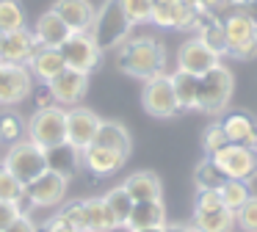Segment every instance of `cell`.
<instances>
[{
  "label": "cell",
  "mask_w": 257,
  "mask_h": 232,
  "mask_svg": "<svg viewBox=\"0 0 257 232\" xmlns=\"http://www.w3.org/2000/svg\"><path fill=\"white\" fill-rule=\"evenodd\" d=\"M116 66L124 75L147 83L158 75H166V50L155 36H130L116 50Z\"/></svg>",
  "instance_id": "cell-1"
},
{
  "label": "cell",
  "mask_w": 257,
  "mask_h": 232,
  "mask_svg": "<svg viewBox=\"0 0 257 232\" xmlns=\"http://www.w3.org/2000/svg\"><path fill=\"white\" fill-rule=\"evenodd\" d=\"M130 28H133V22L127 20L122 3H119V0H105V3L97 9L94 22H91V28H89V36L94 39V44L102 53H108V50H119L127 42Z\"/></svg>",
  "instance_id": "cell-2"
},
{
  "label": "cell",
  "mask_w": 257,
  "mask_h": 232,
  "mask_svg": "<svg viewBox=\"0 0 257 232\" xmlns=\"http://www.w3.org/2000/svg\"><path fill=\"white\" fill-rule=\"evenodd\" d=\"M235 91V77L224 64L213 66L210 72L199 75V94H196V110L207 116H218L227 110Z\"/></svg>",
  "instance_id": "cell-3"
},
{
  "label": "cell",
  "mask_w": 257,
  "mask_h": 232,
  "mask_svg": "<svg viewBox=\"0 0 257 232\" xmlns=\"http://www.w3.org/2000/svg\"><path fill=\"white\" fill-rule=\"evenodd\" d=\"M235 213L221 204L218 191H199L194 204V218L191 229L194 232H232Z\"/></svg>",
  "instance_id": "cell-4"
},
{
  "label": "cell",
  "mask_w": 257,
  "mask_h": 232,
  "mask_svg": "<svg viewBox=\"0 0 257 232\" xmlns=\"http://www.w3.org/2000/svg\"><path fill=\"white\" fill-rule=\"evenodd\" d=\"M28 138L42 149H53L67 141V108L50 105L36 108V113L28 119Z\"/></svg>",
  "instance_id": "cell-5"
},
{
  "label": "cell",
  "mask_w": 257,
  "mask_h": 232,
  "mask_svg": "<svg viewBox=\"0 0 257 232\" xmlns=\"http://www.w3.org/2000/svg\"><path fill=\"white\" fill-rule=\"evenodd\" d=\"M3 169L12 171L23 185H28L31 180H36L39 174L47 171V152L42 147H36L31 138L12 144V149L3 158Z\"/></svg>",
  "instance_id": "cell-6"
},
{
  "label": "cell",
  "mask_w": 257,
  "mask_h": 232,
  "mask_svg": "<svg viewBox=\"0 0 257 232\" xmlns=\"http://www.w3.org/2000/svg\"><path fill=\"white\" fill-rule=\"evenodd\" d=\"M224 33H227V53L238 61H251L257 55V25L238 9H229L224 17Z\"/></svg>",
  "instance_id": "cell-7"
},
{
  "label": "cell",
  "mask_w": 257,
  "mask_h": 232,
  "mask_svg": "<svg viewBox=\"0 0 257 232\" xmlns=\"http://www.w3.org/2000/svg\"><path fill=\"white\" fill-rule=\"evenodd\" d=\"M58 50H61V55H64L67 69L83 72V75H91L102 61V50L94 44V39H91L89 33H72Z\"/></svg>",
  "instance_id": "cell-8"
},
{
  "label": "cell",
  "mask_w": 257,
  "mask_h": 232,
  "mask_svg": "<svg viewBox=\"0 0 257 232\" xmlns=\"http://www.w3.org/2000/svg\"><path fill=\"white\" fill-rule=\"evenodd\" d=\"M141 105H144V110L150 116H155V119H169V116L177 113L180 105H177V97H174L169 75H158V77H152V80L144 83Z\"/></svg>",
  "instance_id": "cell-9"
},
{
  "label": "cell",
  "mask_w": 257,
  "mask_h": 232,
  "mask_svg": "<svg viewBox=\"0 0 257 232\" xmlns=\"http://www.w3.org/2000/svg\"><path fill=\"white\" fill-rule=\"evenodd\" d=\"M34 94V75L28 66L0 61V105H17Z\"/></svg>",
  "instance_id": "cell-10"
},
{
  "label": "cell",
  "mask_w": 257,
  "mask_h": 232,
  "mask_svg": "<svg viewBox=\"0 0 257 232\" xmlns=\"http://www.w3.org/2000/svg\"><path fill=\"white\" fill-rule=\"evenodd\" d=\"M67 185H69L67 177L47 169L45 174H39L36 180H31L25 185V199H28L31 207H56L67 196Z\"/></svg>",
  "instance_id": "cell-11"
},
{
  "label": "cell",
  "mask_w": 257,
  "mask_h": 232,
  "mask_svg": "<svg viewBox=\"0 0 257 232\" xmlns=\"http://www.w3.org/2000/svg\"><path fill=\"white\" fill-rule=\"evenodd\" d=\"M218 169L227 174V180H243L249 182L257 174V155L249 147H238V144H227L221 152L213 155Z\"/></svg>",
  "instance_id": "cell-12"
},
{
  "label": "cell",
  "mask_w": 257,
  "mask_h": 232,
  "mask_svg": "<svg viewBox=\"0 0 257 232\" xmlns=\"http://www.w3.org/2000/svg\"><path fill=\"white\" fill-rule=\"evenodd\" d=\"M100 116L91 108H83V105H75V108L67 110V141L72 144L75 149L83 152L86 147L94 144V136L100 130Z\"/></svg>",
  "instance_id": "cell-13"
},
{
  "label": "cell",
  "mask_w": 257,
  "mask_h": 232,
  "mask_svg": "<svg viewBox=\"0 0 257 232\" xmlns=\"http://www.w3.org/2000/svg\"><path fill=\"white\" fill-rule=\"evenodd\" d=\"M47 88H50L53 99H56V105H67V108H75V105H80V99L86 97V91H89V75H83V72H75V69H64L58 77H53L50 83H47Z\"/></svg>",
  "instance_id": "cell-14"
},
{
  "label": "cell",
  "mask_w": 257,
  "mask_h": 232,
  "mask_svg": "<svg viewBox=\"0 0 257 232\" xmlns=\"http://www.w3.org/2000/svg\"><path fill=\"white\" fill-rule=\"evenodd\" d=\"M194 14L196 6H185L183 0H152L150 22L161 28H174V31H191Z\"/></svg>",
  "instance_id": "cell-15"
},
{
  "label": "cell",
  "mask_w": 257,
  "mask_h": 232,
  "mask_svg": "<svg viewBox=\"0 0 257 232\" xmlns=\"http://www.w3.org/2000/svg\"><path fill=\"white\" fill-rule=\"evenodd\" d=\"M218 64H221V58H218L210 47H205L196 36L188 39V42H183L177 50V69L191 72V75H196V77L210 72L213 66H218Z\"/></svg>",
  "instance_id": "cell-16"
},
{
  "label": "cell",
  "mask_w": 257,
  "mask_h": 232,
  "mask_svg": "<svg viewBox=\"0 0 257 232\" xmlns=\"http://www.w3.org/2000/svg\"><path fill=\"white\" fill-rule=\"evenodd\" d=\"M36 50H39V42L34 39V31L20 28V31L6 33V39H3V50H0V61L28 66V61L34 58Z\"/></svg>",
  "instance_id": "cell-17"
},
{
  "label": "cell",
  "mask_w": 257,
  "mask_h": 232,
  "mask_svg": "<svg viewBox=\"0 0 257 232\" xmlns=\"http://www.w3.org/2000/svg\"><path fill=\"white\" fill-rule=\"evenodd\" d=\"M53 11L67 22L72 33H89L91 22H94V14H97L91 0H56Z\"/></svg>",
  "instance_id": "cell-18"
},
{
  "label": "cell",
  "mask_w": 257,
  "mask_h": 232,
  "mask_svg": "<svg viewBox=\"0 0 257 232\" xmlns=\"http://www.w3.org/2000/svg\"><path fill=\"white\" fill-rule=\"evenodd\" d=\"M221 127H224V133H227L229 144L257 149V125L246 110H229V113H224Z\"/></svg>",
  "instance_id": "cell-19"
},
{
  "label": "cell",
  "mask_w": 257,
  "mask_h": 232,
  "mask_svg": "<svg viewBox=\"0 0 257 232\" xmlns=\"http://www.w3.org/2000/svg\"><path fill=\"white\" fill-rule=\"evenodd\" d=\"M80 155H83V166L94 177H111V174H116V171L124 166V160H127L124 155L113 152V149H105V147H100V144L86 147Z\"/></svg>",
  "instance_id": "cell-20"
},
{
  "label": "cell",
  "mask_w": 257,
  "mask_h": 232,
  "mask_svg": "<svg viewBox=\"0 0 257 232\" xmlns=\"http://www.w3.org/2000/svg\"><path fill=\"white\" fill-rule=\"evenodd\" d=\"M67 69V64H64V55L58 47H42L34 53V58L28 61V72L34 75V80H42L47 86V83L53 80V77H58L61 72Z\"/></svg>",
  "instance_id": "cell-21"
},
{
  "label": "cell",
  "mask_w": 257,
  "mask_h": 232,
  "mask_svg": "<svg viewBox=\"0 0 257 232\" xmlns=\"http://www.w3.org/2000/svg\"><path fill=\"white\" fill-rule=\"evenodd\" d=\"M69 36H72L69 25L53 9L45 11V14L36 20V25H34V39L42 44V47H61Z\"/></svg>",
  "instance_id": "cell-22"
},
{
  "label": "cell",
  "mask_w": 257,
  "mask_h": 232,
  "mask_svg": "<svg viewBox=\"0 0 257 232\" xmlns=\"http://www.w3.org/2000/svg\"><path fill=\"white\" fill-rule=\"evenodd\" d=\"M45 152H47V169L61 174V177H67V180L78 174V169L83 166L80 149H75L69 141L58 144V147H53V149H45Z\"/></svg>",
  "instance_id": "cell-23"
},
{
  "label": "cell",
  "mask_w": 257,
  "mask_h": 232,
  "mask_svg": "<svg viewBox=\"0 0 257 232\" xmlns=\"http://www.w3.org/2000/svg\"><path fill=\"white\" fill-rule=\"evenodd\" d=\"M122 188L133 196V202H152V199H161V193H163L161 177L155 171H133L122 182Z\"/></svg>",
  "instance_id": "cell-24"
},
{
  "label": "cell",
  "mask_w": 257,
  "mask_h": 232,
  "mask_svg": "<svg viewBox=\"0 0 257 232\" xmlns=\"http://www.w3.org/2000/svg\"><path fill=\"white\" fill-rule=\"evenodd\" d=\"M127 229H150V226H166V207L161 199L152 202H136L127 218Z\"/></svg>",
  "instance_id": "cell-25"
},
{
  "label": "cell",
  "mask_w": 257,
  "mask_h": 232,
  "mask_svg": "<svg viewBox=\"0 0 257 232\" xmlns=\"http://www.w3.org/2000/svg\"><path fill=\"white\" fill-rule=\"evenodd\" d=\"M94 144H100V147H105V149H113V152L124 155V158L130 155V133L122 122H113V119L105 122L102 119L100 130H97V136H94Z\"/></svg>",
  "instance_id": "cell-26"
},
{
  "label": "cell",
  "mask_w": 257,
  "mask_h": 232,
  "mask_svg": "<svg viewBox=\"0 0 257 232\" xmlns=\"http://www.w3.org/2000/svg\"><path fill=\"white\" fill-rule=\"evenodd\" d=\"M172 80V88H174V97H177V105L180 110H196V94H199V77L191 75V72H172L169 75Z\"/></svg>",
  "instance_id": "cell-27"
},
{
  "label": "cell",
  "mask_w": 257,
  "mask_h": 232,
  "mask_svg": "<svg viewBox=\"0 0 257 232\" xmlns=\"http://www.w3.org/2000/svg\"><path fill=\"white\" fill-rule=\"evenodd\" d=\"M102 202H105V210H108V215H111V221H113V226H124L127 224V218H130V210H133V196H130L127 191H124L122 185H116V188H111V191L102 196Z\"/></svg>",
  "instance_id": "cell-28"
},
{
  "label": "cell",
  "mask_w": 257,
  "mask_h": 232,
  "mask_svg": "<svg viewBox=\"0 0 257 232\" xmlns=\"http://www.w3.org/2000/svg\"><path fill=\"white\" fill-rule=\"evenodd\" d=\"M116 229L102 199H83V232H111Z\"/></svg>",
  "instance_id": "cell-29"
},
{
  "label": "cell",
  "mask_w": 257,
  "mask_h": 232,
  "mask_svg": "<svg viewBox=\"0 0 257 232\" xmlns=\"http://www.w3.org/2000/svg\"><path fill=\"white\" fill-rule=\"evenodd\" d=\"M0 202L17 204L20 213H28V207H31L28 199H25V185L12 174V171L3 169V166H0Z\"/></svg>",
  "instance_id": "cell-30"
},
{
  "label": "cell",
  "mask_w": 257,
  "mask_h": 232,
  "mask_svg": "<svg viewBox=\"0 0 257 232\" xmlns=\"http://www.w3.org/2000/svg\"><path fill=\"white\" fill-rule=\"evenodd\" d=\"M194 182L199 191H218L227 182V174L218 169V163L213 158H205L199 166L194 169Z\"/></svg>",
  "instance_id": "cell-31"
},
{
  "label": "cell",
  "mask_w": 257,
  "mask_h": 232,
  "mask_svg": "<svg viewBox=\"0 0 257 232\" xmlns=\"http://www.w3.org/2000/svg\"><path fill=\"white\" fill-rule=\"evenodd\" d=\"M218 196H221L224 207L232 210V213H238V210L246 204V199L251 196L249 182H243V180H227L221 188H218Z\"/></svg>",
  "instance_id": "cell-32"
},
{
  "label": "cell",
  "mask_w": 257,
  "mask_h": 232,
  "mask_svg": "<svg viewBox=\"0 0 257 232\" xmlns=\"http://www.w3.org/2000/svg\"><path fill=\"white\" fill-rule=\"evenodd\" d=\"M196 39H199L205 47H210L213 53L218 55V58H221V55H227V33H224V22L218 20V17L210 22V25L202 28Z\"/></svg>",
  "instance_id": "cell-33"
},
{
  "label": "cell",
  "mask_w": 257,
  "mask_h": 232,
  "mask_svg": "<svg viewBox=\"0 0 257 232\" xmlns=\"http://www.w3.org/2000/svg\"><path fill=\"white\" fill-rule=\"evenodd\" d=\"M25 130H28V125H25V119L20 113H14V110L0 113V141L17 144L25 138Z\"/></svg>",
  "instance_id": "cell-34"
},
{
  "label": "cell",
  "mask_w": 257,
  "mask_h": 232,
  "mask_svg": "<svg viewBox=\"0 0 257 232\" xmlns=\"http://www.w3.org/2000/svg\"><path fill=\"white\" fill-rule=\"evenodd\" d=\"M25 28V11L17 0H3L0 3V31L3 33H12Z\"/></svg>",
  "instance_id": "cell-35"
},
{
  "label": "cell",
  "mask_w": 257,
  "mask_h": 232,
  "mask_svg": "<svg viewBox=\"0 0 257 232\" xmlns=\"http://www.w3.org/2000/svg\"><path fill=\"white\" fill-rule=\"evenodd\" d=\"M227 144H229V138H227V133H224L221 122H213V125L205 130V136H202V147H205L207 158H213L216 152H221Z\"/></svg>",
  "instance_id": "cell-36"
},
{
  "label": "cell",
  "mask_w": 257,
  "mask_h": 232,
  "mask_svg": "<svg viewBox=\"0 0 257 232\" xmlns=\"http://www.w3.org/2000/svg\"><path fill=\"white\" fill-rule=\"evenodd\" d=\"M124 9V14H127V20L133 22V25H139V22H150V14H152V0H119Z\"/></svg>",
  "instance_id": "cell-37"
},
{
  "label": "cell",
  "mask_w": 257,
  "mask_h": 232,
  "mask_svg": "<svg viewBox=\"0 0 257 232\" xmlns=\"http://www.w3.org/2000/svg\"><path fill=\"white\" fill-rule=\"evenodd\" d=\"M235 221L243 232H257V196L246 199V204L235 213Z\"/></svg>",
  "instance_id": "cell-38"
},
{
  "label": "cell",
  "mask_w": 257,
  "mask_h": 232,
  "mask_svg": "<svg viewBox=\"0 0 257 232\" xmlns=\"http://www.w3.org/2000/svg\"><path fill=\"white\" fill-rule=\"evenodd\" d=\"M20 215V210H17V204H12V202H0V232H6L9 229V224H12L14 218Z\"/></svg>",
  "instance_id": "cell-39"
},
{
  "label": "cell",
  "mask_w": 257,
  "mask_h": 232,
  "mask_svg": "<svg viewBox=\"0 0 257 232\" xmlns=\"http://www.w3.org/2000/svg\"><path fill=\"white\" fill-rule=\"evenodd\" d=\"M6 232H39V229H36V224L31 221V215H28V213H20L17 218H14L12 224H9V229H6Z\"/></svg>",
  "instance_id": "cell-40"
},
{
  "label": "cell",
  "mask_w": 257,
  "mask_h": 232,
  "mask_svg": "<svg viewBox=\"0 0 257 232\" xmlns=\"http://www.w3.org/2000/svg\"><path fill=\"white\" fill-rule=\"evenodd\" d=\"M232 9L243 11V14L257 25V0H232Z\"/></svg>",
  "instance_id": "cell-41"
},
{
  "label": "cell",
  "mask_w": 257,
  "mask_h": 232,
  "mask_svg": "<svg viewBox=\"0 0 257 232\" xmlns=\"http://www.w3.org/2000/svg\"><path fill=\"white\" fill-rule=\"evenodd\" d=\"M45 232H78L69 221H64L61 215H53L50 221H47V226H45Z\"/></svg>",
  "instance_id": "cell-42"
},
{
  "label": "cell",
  "mask_w": 257,
  "mask_h": 232,
  "mask_svg": "<svg viewBox=\"0 0 257 232\" xmlns=\"http://www.w3.org/2000/svg\"><path fill=\"white\" fill-rule=\"evenodd\" d=\"M31 97L36 99V108H50V105H56V99H53V94H50V88H39V91H34Z\"/></svg>",
  "instance_id": "cell-43"
},
{
  "label": "cell",
  "mask_w": 257,
  "mask_h": 232,
  "mask_svg": "<svg viewBox=\"0 0 257 232\" xmlns=\"http://www.w3.org/2000/svg\"><path fill=\"white\" fill-rule=\"evenodd\" d=\"M199 6H202V9H207V11H213V14H218L221 9H229L232 0H199Z\"/></svg>",
  "instance_id": "cell-44"
},
{
  "label": "cell",
  "mask_w": 257,
  "mask_h": 232,
  "mask_svg": "<svg viewBox=\"0 0 257 232\" xmlns=\"http://www.w3.org/2000/svg\"><path fill=\"white\" fill-rule=\"evenodd\" d=\"M163 232H194L191 226H185V224H166V229Z\"/></svg>",
  "instance_id": "cell-45"
},
{
  "label": "cell",
  "mask_w": 257,
  "mask_h": 232,
  "mask_svg": "<svg viewBox=\"0 0 257 232\" xmlns=\"http://www.w3.org/2000/svg\"><path fill=\"white\" fill-rule=\"evenodd\" d=\"M166 226H150V229H130V232H163Z\"/></svg>",
  "instance_id": "cell-46"
},
{
  "label": "cell",
  "mask_w": 257,
  "mask_h": 232,
  "mask_svg": "<svg viewBox=\"0 0 257 232\" xmlns=\"http://www.w3.org/2000/svg\"><path fill=\"white\" fill-rule=\"evenodd\" d=\"M185 6H199V0H183Z\"/></svg>",
  "instance_id": "cell-47"
},
{
  "label": "cell",
  "mask_w": 257,
  "mask_h": 232,
  "mask_svg": "<svg viewBox=\"0 0 257 232\" xmlns=\"http://www.w3.org/2000/svg\"><path fill=\"white\" fill-rule=\"evenodd\" d=\"M3 39H6V33L0 31V50H3Z\"/></svg>",
  "instance_id": "cell-48"
},
{
  "label": "cell",
  "mask_w": 257,
  "mask_h": 232,
  "mask_svg": "<svg viewBox=\"0 0 257 232\" xmlns=\"http://www.w3.org/2000/svg\"><path fill=\"white\" fill-rule=\"evenodd\" d=\"M254 155H257V149H254Z\"/></svg>",
  "instance_id": "cell-49"
},
{
  "label": "cell",
  "mask_w": 257,
  "mask_h": 232,
  "mask_svg": "<svg viewBox=\"0 0 257 232\" xmlns=\"http://www.w3.org/2000/svg\"><path fill=\"white\" fill-rule=\"evenodd\" d=\"M0 3H3V0H0Z\"/></svg>",
  "instance_id": "cell-50"
}]
</instances>
